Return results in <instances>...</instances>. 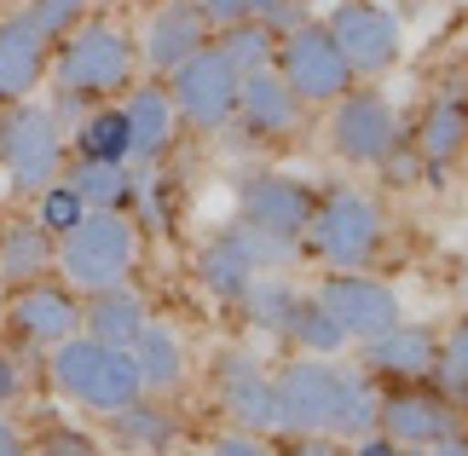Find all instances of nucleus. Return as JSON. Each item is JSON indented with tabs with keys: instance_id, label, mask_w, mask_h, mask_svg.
<instances>
[{
	"instance_id": "1",
	"label": "nucleus",
	"mask_w": 468,
	"mask_h": 456,
	"mask_svg": "<svg viewBox=\"0 0 468 456\" xmlns=\"http://www.w3.org/2000/svg\"><path fill=\"white\" fill-rule=\"evenodd\" d=\"M133 69H139V41L111 17H87L52 47V64L47 76L58 93L81 99V104H116V93L133 87Z\"/></svg>"
},
{
	"instance_id": "2",
	"label": "nucleus",
	"mask_w": 468,
	"mask_h": 456,
	"mask_svg": "<svg viewBox=\"0 0 468 456\" xmlns=\"http://www.w3.org/2000/svg\"><path fill=\"white\" fill-rule=\"evenodd\" d=\"M382 208L353 186H330L313 196V220H307V249L318 254L330 271H365L382 254Z\"/></svg>"
},
{
	"instance_id": "3",
	"label": "nucleus",
	"mask_w": 468,
	"mask_h": 456,
	"mask_svg": "<svg viewBox=\"0 0 468 456\" xmlns=\"http://www.w3.org/2000/svg\"><path fill=\"white\" fill-rule=\"evenodd\" d=\"M133 260H139L133 214H87L76 231L58 237V271L76 295H99V289L128 283Z\"/></svg>"
},
{
	"instance_id": "4",
	"label": "nucleus",
	"mask_w": 468,
	"mask_h": 456,
	"mask_svg": "<svg viewBox=\"0 0 468 456\" xmlns=\"http://www.w3.org/2000/svg\"><path fill=\"white\" fill-rule=\"evenodd\" d=\"M0 168L24 196L52 186L64 168V127L52 122L47 104H6L0 111Z\"/></svg>"
},
{
	"instance_id": "5",
	"label": "nucleus",
	"mask_w": 468,
	"mask_h": 456,
	"mask_svg": "<svg viewBox=\"0 0 468 456\" xmlns=\"http://www.w3.org/2000/svg\"><path fill=\"white\" fill-rule=\"evenodd\" d=\"M324 35L335 41L347 76H388L405 52V24L376 0H335L330 17H324Z\"/></svg>"
},
{
	"instance_id": "6",
	"label": "nucleus",
	"mask_w": 468,
	"mask_h": 456,
	"mask_svg": "<svg viewBox=\"0 0 468 456\" xmlns=\"http://www.w3.org/2000/svg\"><path fill=\"white\" fill-rule=\"evenodd\" d=\"M272 69L283 76V87H290L301 104H335L341 93H353V76H347V64H341L335 41L324 35V24H307V17L278 35Z\"/></svg>"
},
{
	"instance_id": "7",
	"label": "nucleus",
	"mask_w": 468,
	"mask_h": 456,
	"mask_svg": "<svg viewBox=\"0 0 468 456\" xmlns=\"http://www.w3.org/2000/svg\"><path fill=\"white\" fill-rule=\"evenodd\" d=\"M238 69H231V58L220 47H203V52H191L186 64L174 69V76H162V87H168V99H174V111L179 122H191V127H226L231 116H238Z\"/></svg>"
},
{
	"instance_id": "8",
	"label": "nucleus",
	"mask_w": 468,
	"mask_h": 456,
	"mask_svg": "<svg viewBox=\"0 0 468 456\" xmlns=\"http://www.w3.org/2000/svg\"><path fill=\"white\" fill-rule=\"evenodd\" d=\"M313 301L330 313V323L347 341H376L388 335L393 323H405V306H399V289L382 283V278H365V271H330Z\"/></svg>"
},
{
	"instance_id": "9",
	"label": "nucleus",
	"mask_w": 468,
	"mask_h": 456,
	"mask_svg": "<svg viewBox=\"0 0 468 456\" xmlns=\"http://www.w3.org/2000/svg\"><path fill=\"white\" fill-rule=\"evenodd\" d=\"M335 376L341 364L330 358H307L283 364L272 376V428L290 433V440H313V433L330 428V405H335Z\"/></svg>"
},
{
	"instance_id": "10",
	"label": "nucleus",
	"mask_w": 468,
	"mask_h": 456,
	"mask_svg": "<svg viewBox=\"0 0 468 456\" xmlns=\"http://www.w3.org/2000/svg\"><path fill=\"white\" fill-rule=\"evenodd\" d=\"M405 139L399 111L382 93H341L330 104V151L347 168H382V156Z\"/></svg>"
},
{
	"instance_id": "11",
	"label": "nucleus",
	"mask_w": 468,
	"mask_h": 456,
	"mask_svg": "<svg viewBox=\"0 0 468 456\" xmlns=\"http://www.w3.org/2000/svg\"><path fill=\"white\" fill-rule=\"evenodd\" d=\"M376 433H388L399 451H428L440 440L457 433V398H445L428 381H399V387L382 393V410H376Z\"/></svg>"
},
{
	"instance_id": "12",
	"label": "nucleus",
	"mask_w": 468,
	"mask_h": 456,
	"mask_svg": "<svg viewBox=\"0 0 468 456\" xmlns=\"http://www.w3.org/2000/svg\"><path fill=\"white\" fill-rule=\"evenodd\" d=\"M6 330L24 341V346H58L69 335H81V295L58 278H41V283H24L12 289L6 301Z\"/></svg>"
},
{
	"instance_id": "13",
	"label": "nucleus",
	"mask_w": 468,
	"mask_h": 456,
	"mask_svg": "<svg viewBox=\"0 0 468 456\" xmlns=\"http://www.w3.org/2000/svg\"><path fill=\"white\" fill-rule=\"evenodd\" d=\"M313 196L318 191L307 186V179H295V174H249L238 186V220L301 243V231H307V220H313Z\"/></svg>"
},
{
	"instance_id": "14",
	"label": "nucleus",
	"mask_w": 468,
	"mask_h": 456,
	"mask_svg": "<svg viewBox=\"0 0 468 456\" xmlns=\"http://www.w3.org/2000/svg\"><path fill=\"white\" fill-rule=\"evenodd\" d=\"M214 41L208 17L197 0H162V6L151 12L145 35H139V64H151L156 76H174L179 64L191 58V52H203Z\"/></svg>"
},
{
	"instance_id": "15",
	"label": "nucleus",
	"mask_w": 468,
	"mask_h": 456,
	"mask_svg": "<svg viewBox=\"0 0 468 456\" xmlns=\"http://www.w3.org/2000/svg\"><path fill=\"white\" fill-rule=\"evenodd\" d=\"M434 358H440V335L428 330V323H393L388 335L358 341V370L370 381H388V387L428 381L434 376Z\"/></svg>"
},
{
	"instance_id": "16",
	"label": "nucleus",
	"mask_w": 468,
	"mask_h": 456,
	"mask_svg": "<svg viewBox=\"0 0 468 456\" xmlns=\"http://www.w3.org/2000/svg\"><path fill=\"white\" fill-rule=\"evenodd\" d=\"M214 398L238 433H272V376L249 353H220L214 364Z\"/></svg>"
},
{
	"instance_id": "17",
	"label": "nucleus",
	"mask_w": 468,
	"mask_h": 456,
	"mask_svg": "<svg viewBox=\"0 0 468 456\" xmlns=\"http://www.w3.org/2000/svg\"><path fill=\"white\" fill-rule=\"evenodd\" d=\"M47 64H52V41L35 35L29 17L24 12L0 17V111H6V104H24L35 87L47 81Z\"/></svg>"
},
{
	"instance_id": "18",
	"label": "nucleus",
	"mask_w": 468,
	"mask_h": 456,
	"mask_svg": "<svg viewBox=\"0 0 468 456\" xmlns=\"http://www.w3.org/2000/svg\"><path fill=\"white\" fill-rule=\"evenodd\" d=\"M231 122H243L249 139H283L301 122V99L283 87L278 69H249L238 81V116Z\"/></svg>"
},
{
	"instance_id": "19",
	"label": "nucleus",
	"mask_w": 468,
	"mask_h": 456,
	"mask_svg": "<svg viewBox=\"0 0 468 456\" xmlns=\"http://www.w3.org/2000/svg\"><path fill=\"white\" fill-rule=\"evenodd\" d=\"M122 122H128V162H162V156L174 151L179 111H174V99H168V87H162V81L128 87Z\"/></svg>"
},
{
	"instance_id": "20",
	"label": "nucleus",
	"mask_w": 468,
	"mask_h": 456,
	"mask_svg": "<svg viewBox=\"0 0 468 456\" xmlns=\"http://www.w3.org/2000/svg\"><path fill=\"white\" fill-rule=\"evenodd\" d=\"M128 358H133V370H139V387H145L151 398H168L186 387V341H179L174 323H162V318H145V330L133 335L128 346Z\"/></svg>"
},
{
	"instance_id": "21",
	"label": "nucleus",
	"mask_w": 468,
	"mask_h": 456,
	"mask_svg": "<svg viewBox=\"0 0 468 456\" xmlns=\"http://www.w3.org/2000/svg\"><path fill=\"white\" fill-rule=\"evenodd\" d=\"M410 144H417V156H422L428 174H445L452 162H463V151H468V93L428 99V111L417 122V133H410Z\"/></svg>"
},
{
	"instance_id": "22",
	"label": "nucleus",
	"mask_w": 468,
	"mask_h": 456,
	"mask_svg": "<svg viewBox=\"0 0 468 456\" xmlns=\"http://www.w3.org/2000/svg\"><path fill=\"white\" fill-rule=\"evenodd\" d=\"M52 266H58V237L41 220H6L0 226V278L12 289L41 283Z\"/></svg>"
},
{
	"instance_id": "23",
	"label": "nucleus",
	"mask_w": 468,
	"mask_h": 456,
	"mask_svg": "<svg viewBox=\"0 0 468 456\" xmlns=\"http://www.w3.org/2000/svg\"><path fill=\"white\" fill-rule=\"evenodd\" d=\"M145 301L133 295L128 283H116V289H99V295H87L81 301V335H93L99 346H116V353H128L133 335L145 330Z\"/></svg>"
},
{
	"instance_id": "24",
	"label": "nucleus",
	"mask_w": 468,
	"mask_h": 456,
	"mask_svg": "<svg viewBox=\"0 0 468 456\" xmlns=\"http://www.w3.org/2000/svg\"><path fill=\"white\" fill-rule=\"evenodd\" d=\"M376 410H382V387L358 370H347L341 364V376H335V405H330V428H324V440H365V433H376Z\"/></svg>"
},
{
	"instance_id": "25",
	"label": "nucleus",
	"mask_w": 468,
	"mask_h": 456,
	"mask_svg": "<svg viewBox=\"0 0 468 456\" xmlns=\"http://www.w3.org/2000/svg\"><path fill=\"white\" fill-rule=\"evenodd\" d=\"M238 306H243V318L255 323V330H266V335H295V318H301V306H307V295H301L290 278L261 271V278L238 295Z\"/></svg>"
},
{
	"instance_id": "26",
	"label": "nucleus",
	"mask_w": 468,
	"mask_h": 456,
	"mask_svg": "<svg viewBox=\"0 0 468 456\" xmlns=\"http://www.w3.org/2000/svg\"><path fill=\"white\" fill-rule=\"evenodd\" d=\"M197 278H203V289L208 295H220V301H238L249 283L261 278L255 266H249V254H243V243L231 237V226L226 231H214L208 237V249L197 254Z\"/></svg>"
},
{
	"instance_id": "27",
	"label": "nucleus",
	"mask_w": 468,
	"mask_h": 456,
	"mask_svg": "<svg viewBox=\"0 0 468 456\" xmlns=\"http://www.w3.org/2000/svg\"><path fill=\"white\" fill-rule=\"evenodd\" d=\"M64 179L76 186L87 214H128V203H133V168L128 162H76Z\"/></svg>"
},
{
	"instance_id": "28",
	"label": "nucleus",
	"mask_w": 468,
	"mask_h": 456,
	"mask_svg": "<svg viewBox=\"0 0 468 456\" xmlns=\"http://www.w3.org/2000/svg\"><path fill=\"white\" fill-rule=\"evenodd\" d=\"M76 162H128V122H122V104H93L76 122Z\"/></svg>"
},
{
	"instance_id": "29",
	"label": "nucleus",
	"mask_w": 468,
	"mask_h": 456,
	"mask_svg": "<svg viewBox=\"0 0 468 456\" xmlns=\"http://www.w3.org/2000/svg\"><path fill=\"white\" fill-rule=\"evenodd\" d=\"M133 398H145V387H139V370H133V358H128V353H116V346H104L99 376H93V387H87L81 405H87V410H99V416H116L122 405H133Z\"/></svg>"
},
{
	"instance_id": "30",
	"label": "nucleus",
	"mask_w": 468,
	"mask_h": 456,
	"mask_svg": "<svg viewBox=\"0 0 468 456\" xmlns=\"http://www.w3.org/2000/svg\"><path fill=\"white\" fill-rule=\"evenodd\" d=\"M99 358H104V346L93 341V335H69V341H58L52 346V387H58L64 398H87V387H93V376H99Z\"/></svg>"
},
{
	"instance_id": "31",
	"label": "nucleus",
	"mask_w": 468,
	"mask_h": 456,
	"mask_svg": "<svg viewBox=\"0 0 468 456\" xmlns=\"http://www.w3.org/2000/svg\"><path fill=\"white\" fill-rule=\"evenodd\" d=\"M111 433H116V445H128V451H162V445L174 440V416L162 410V405L133 398V405H122L111 416Z\"/></svg>"
},
{
	"instance_id": "32",
	"label": "nucleus",
	"mask_w": 468,
	"mask_h": 456,
	"mask_svg": "<svg viewBox=\"0 0 468 456\" xmlns=\"http://www.w3.org/2000/svg\"><path fill=\"white\" fill-rule=\"evenodd\" d=\"M214 47L231 58V69L238 76H249V69H272V58H278V35L266 29V24H231V29H214Z\"/></svg>"
},
{
	"instance_id": "33",
	"label": "nucleus",
	"mask_w": 468,
	"mask_h": 456,
	"mask_svg": "<svg viewBox=\"0 0 468 456\" xmlns=\"http://www.w3.org/2000/svg\"><path fill=\"white\" fill-rule=\"evenodd\" d=\"M231 237L243 243V254H249V266H255V271H278V266H290L295 254H301L295 237L261 231V226H249V220H231Z\"/></svg>"
},
{
	"instance_id": "34",
	"label": "nucleus",
	"mask_w": 468,
	"mask_h": 456,
	"mask_svg": "<svg viewBox=\"0 0 468 456\" xmlns=\"http://www.w3.org/2000/svg\"><path fill=\"white\" fill-rule=\"evenodd\" d=\"M35 196H41V208H35V220H41V226H47L52 237L76 231V226L87 220V203H81V196H76V186H69L64 174L52 179V186H41V191H35Z\"/></svg>"
},
{
	"instance_id": "35",
	"label": "nucleus",
	"mask_w": 468,
	"mask_h": 456,
	"mask_svg": "<svg viewBox=\"0 0 468 456\" xmlns=\"http://www.w3.org/2000/svg\"><path fill=\"white\" fill-rule=\"evenodd\" d=\"M87 6H93V0H24V17L35 24L41 41L58 47L76 24H87Z\"/></svg>"
},
{
	"instance_id": "36",
	"label": "nucleus",
	"mask_w": 468,
	"mask_h": 456,
	"mask_svg": "<svg viewBox=\"0 0 468 456\" xmlns=\"http://www.w3.org/2000/svg\"><path fill=\"white\" fill-rule=\"evenodd\" d=\"M290 341H301V353H307V358H335L341 346H347V335L335 330L330 313H324L313 295H307V306H301V318H295V335H290Z\"/></svg>"
},
{
	"instance_id": "37",
	"label": "nucleus",
	"mask_w": 468,
	"mask_h": 456,
	"mask_svg": "<svg viewBox=\"0 0 468 456\" xmlns=\"http://www.w3.org/2000/svg\"><path fill=\"white\" fill-rule=\"evenodd\" d=\"M434 376H440V393H445V398H468V318L452 323V335L440 341Z\"/></svg>"
},
{
	"instance_id": "38",
	"label": "nucleus",
	"mask_w": 468,
	"mask_h": 456,
	"mask_svg": "<svg viewBox=\"0 0 468 456\" xmlns=\"http://www.w3.org/2000/svg\"><path fill=\"white\" fill-rule=\"evenodd\" d=\"M35 456H104V451H99L93 433H81V428L58 422V428H47L41 440H35Z\"/></svg>"
},
{
	"instance_id": "39",
	"label": "nucleus",
	"mask_w": 468,
	"mask_h": 456,
	"mask_svg": "<svg viewBox=\"0 0 468 456\" xmlns=\"http://www.w3.org/2000/svg\"><path fill=\"white\" fill-rule=\"evenodd\" d=\"M382 179H388V186H417V179H428V168H422V156H417V144H410V139H399L382 156Z\"/></svg>"
},
{
	"instance_id": "40",
	"label": "nucleus",
	"mask_w": 468,
	"mask_h": 456,
	"mask_svg": "<svg viewBox=\"0 0 468 456\" xmlns=\"http://www.w3.org/2000/svg\"><path fill=\"white\" fill-rule=\"evenodd\" d=\"M208 456H278L272 445L261 440V433H226V440H214Z\"/></svg>"
},
{
	"instance_id": "41",
	"label": "nucleus",
	"mask_w": 468,
	"mask_h": 456,
	"mask_svg": "<svg viewBox=\"0 0 468 456\" xmlns=\"http://www.w3.org/2000/svg\"><path fill=\"white\" fill-rule=\"evenodd\" d=\"M17 387H24V364H17L6 346H0V405H12Z\"/></svg>"
},
{
	"instance_id": "42",
	"label": "nucleus",
	"mask_w": 468,
	"mask_h": 456,
	"mask_svg": "<svg viewBox=\"0 0 468 456\" xmlns=\"http://www.w3.org/2000/svg\"><path fill=\"white\" fill-rule=\"evenodd\" d=\"M341 456H405V451L388 433H365V440H353V451H341Z\"/></svg>"
},
{
	"instance_id": "43",
	"label": "nucleus",
	"mask_w": 468,
	"mask_h": 456,
	"mask_svg": "<svg viewBox=\"0 0 468 456\" xmlns=\"http://www.w3.org/2000/svg\"><path fill=\"white\" fill-rule=\"evenodd\" d=\"M290 456H341V445H335V440H324V433H313V440H295Z\"/></svg>"
},
{
	"instance_id": "44",
	"label": "nucleus",
	"mask_w": 468,
	"mask_h": 456,
	"mask_svg": "<svg viewBox=\"0 0 468 456\" xmlns=\"http://www.w3.org/2000/svg\"><path fill=\"white\" fill-rule=\"evenodd\" d=\"M410 456H468V440L452 433V440H440V445H428V451H410Z\"/></svg>"
},
{
	"instance_id": "45",
	"label": "nucleus",
	"mask_w": 468,
	"mask_h": 456,
	"mask_svg": "<svg viewBox=\"0 0 468 456\" xmlns=\"http://www.w3.org/2000/svg\"><path fill=\"white\" fill-rule=\"evenodd\" d=\"M0 456H24V440H17L12 422H0Z\"/></svg>"
},
{
	"instance_id": "46",
	"label": "nucleus",
	"mask_w": 468,
	"mask_h": 456,
	"mask_svg": "<svg viewBox=\"0 0 468 456\" xmlns=\"http://www.w3.org/2000/svg\"><path fill=\"white\" fill-rule=\"evenodd\" d=\"M463 156H468V151H463Z\"/></svg>"
}]
</instances>
